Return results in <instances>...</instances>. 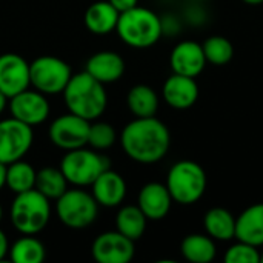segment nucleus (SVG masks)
I'll list each match as a JSON object with an SVG mask.
<instances>
[{
  "label": "nucleus",
  "mask_w": 263,
  "mask_h": 263,
  "mask_svg": "<svg viewBox=\"0 0 263 263\" xmlns=\"http://www.w3.org/2000/svg\"><path fill=\"white\" fill-rule=\"evenodd\" d=\"M126 103L136 117H153L159 109V97L148 85H136L129 89Z\"/></svg>",
  "instance_id": "nucleus-23"
},
{
  "label": "nucleus",
  "mask_w": 263,
  "mask_h": 263,
  "mask_svg": "<svg viewBox=\"0 0 263 263\" xmlns=\"http://www.w3.org/2000/svg\"><path fill=\"white\" fill-rule=\"evenodd\" d=\"M173 205V197L166 185L159 182H149L142 186L137 199V206L146 216L148 220H162L168 216Z\"/></svg>",
  "instance_id": "nucleus-16"
},
{
  "label": "nucleus",
  "mask_w": 263,
  "mask_h": 263,
  "mask_svg": "<svg viewBox=\"0 0 263 263\" xmlns=\"http://www.w3.org/2000/svg\"><path fill=\"white\" fill-rule=\"evenodd\" d=\"M165 102L174 109H188L199 99V85L194 77L180 74L170 76L162 89Z\"/></svg>",
  "instance_id": "nucleus-15"
},
{
  "label": "nucleus",
  "mask_w": 263,
  "mask_h": 263,
  "mask_svg": "<svg viewBox=\"0 0 263 263\" xmlns=\"http://www.w3.org/2000/svg\"><path fill=\"white\" fill-rule=\"evenodd\" d=\"M6 166L8 165L0 162V191H2L3 186H6Z\"/></svg>",
  "instance_id": "nucleus-33"
},
{
  "label": "nucleus",
  "mask_w": 263,
  "mask_h": 263,
  "mask_svg": "<svg viewBox=\"0 0 263 263\" xmlns=\"http://www.w3.org/2000/svg\"><path fill=\"white\" fill-rule=\"evenodd\" d=\"M203 227L210 237L214 240L227 242L236 239V219L225 208H211L203 217Z\"/></svg>",
  "instance_id": "nucleus-21"
},
{
  "label": "nucleus",
  "mask_w": 263,
  "mask_h": 263,
  "mask_svg": "<svg viewBox=\"0 0 263 263\" xmlns=\"http://www.w3.org/2000/svg\"><path fill=\"white\" fill-rule=\"evenodd\" d=\"M9 253V243H8V237L6 234L0 230V260H3L6 257V254Z\"/></svg>",
  "instance_id": "nucleus-32"
},
{
  "label": "nucleus",
  "mask_w": 263,
  "mask_h": 263,
  "mask_svg": "<svg viewBox=\"0 0 263 263\" xmlns=\"http://www.w3.org/2000/svg\"><path fill=\"white\" fill-rule=\"evenodd\" d=\"M247 5H260L263 3V0H243Z\"/></svg>",
  "instance_id": "nucleus-35"
},
{
  "label": "nucleus",
  "mask_w": 263,
  "mask_h": 263,
  "mask_svg": "<svg viewBox=\"0 0 263 263\" xmlns=\"http://www.w3.org/2000/svg\"><path fill=\"white\" fill-rule=\"evenodd\" d=\"M89 120L76 116L72 112L63 114L57 117L49 126V139L51 142L65 151L83 148L88 145L89 136Z\"/></svg>",
  "instance_id": "nucleus-10"
},
{
  "label": "nucleus",
  "mask_w": 263,
  "mask_h": 263,
  "mask_svg": "<svg viewBox=\"0 0 263 263\" xmlns=\"http://www.w3.org/2000/svg\"><path fill=\"white\" fill-rule=\"evenodd\" d=\"M236 239L254 247H263V203L248 206L236 219Z\"/></svg>",
  "instance_id": "nucleus-19"
},
{
  "label": "nucleus",
  "mask_w": 263,
  "mask_h": 263,
  "mask_svg": "<svg viewBox=\"0 0 263 263\" xmlns=\"http://www.w3.org/2000/svg\"><path fill=\"white\" fill-rule=\"evenodd\" d=\"M9 105V97L8 96H5L2 91H0V114L5 111V108Z\"/></svg>",
  "instance_id": "nucleus-34"
},
{
  "label": "nucleus",
  "mask_w": 263,
  "mask_h": 263,
  "mask_svg": "<svg viewBox=\"0 0 263 263\" xmlns=\"http://www.w3.org/2000/svg\"><path fill=\"white\" fill-rule=\"evenodd\" d=\"M92 188V197L100 206L105 208H114L119 206L125 197H126V182L125 179L112 171V170H105L91 185Z\"/></svg>",
  "instance_id": "nucleus-17"
},
{
  "label": "nucleus",
  "mask_w": 263,
  "mask_h": 263,
  "mask_svg": "<svg viewBox=\"0 0 263 263\" xmlns=\"http://www.w3.org/2000/svg\"><path fill=\"white\" fill-rule=\"evenodd\" d=\"M71 76L69 65L54 55H40L29 63V82L45 96L62 94Z\"/></svg>",
  "instance_id": "nucleus-8"
},
{
  "label": "nucleus",
  "mask_w": 263,
  "mask_h": 263,
  "mask_svg": "<svg viewBox=\"0 0 263 263\" xmlns=\"http://www.w3.org/2000/svg\"><path fill=\"white\" fill-rule=\"evenodd\" d=\"M11 222L20 234L35 236L45 230L51 217L49 199L35 188L15 194L11 205Z\"/></svg>",
  "instance_id": "nucleus-4"
},
{
  "label": "nucleus",
  "mask_w": 263,
  "mask_h": 263,
  "mask_svg": "<svg viewBox=\"0 0 263 263\" xmlns=\"http://www.w3.org/2000/svg\"><path fill=\"white\" fill-rule=\"evenodd\" d=\"M99 203L92 194L79 190H66L55 200V214L59 220L71 230L88 228L97 217Z\"/></svg>",
  "instance_id": "nucleus-7"
},
{
  "label": "nucleus",
  "mask_w": 263,
  "mask_h": 263,
  "mask_svg": "<svg viewBox=\"0 0 263 263\" xmlns=\"http://www.w3.org/2000/svg\"><path fill=\"white\" fill-rule=\"evenodd\" d=\"M109 168V160L102 154L83 148L66 151L60 162V171L66 177L68 183L74 186H91L92 182Z\"/></svg>",
  "instance_id": "nucleus-6"
},
{
  "label": "nucleus",
  "mask_w": 263,
  "mask_h": 263,
  "mask_svg": "<svg viewBox=\"0 0 263 263\" xmlns=\"http://www.w3.org/2000/svg\"><path fill=\"white\" fill-rule=\"evenodd\" d=\"M119 15L120 12L108 0H102V2H96L89 5V8L85 12L83 20H85L86 28L92 34L105 35V34L116 31Z\"/></svg>",
  "instance_id": "nucleus-20"
},
{
  "label": "nucleus",
  "mask_w": 263,
  "mask_h": 263,
  "mask_svg": "<svg viewBox=\"0 0 263 263\" xmlns=\"http://www.w3.org/2000/svg\"><path fill=\"white\" fill-rule=\"evenodd\" d=\"M165 185L173 202L193 205L199 202L206 191V173L197 162L180 160L170 168Z\"/></svg>",
  "instance_id": "nucleus-5"
},
{
  "label": "nucleus",
  "mask_w": 263,
  "mask_h": 263,
  "mask_svg": "<svg viewBox=\"0 0 263 263\" xmlns=\"http://www.w3.org/2000/svg\"><path fill=\"white\" fill-rule=\"evenodd\" d=\"M116 31L128 46L145 49L160 40L163 23L154 11L137 5L129 11L120 12Z\"/></svg>",
  "instance_id": "nucleus-3"
},
{
  "label": "nucleus",
  "mask_w": 263,
  "mask_h": 263,
  "mask_svg": "<svg viewBox=\"0 0 263 263\" xmlns=\"http://www.w3.org/2000/svg\"><path fill=\"white\" fill-rule=\"evenodd\" d=\"M29 82V63L15 52H6L0 55V91L9 99L15 94L28 89Z\"/></svg>",
  "instance_id": "nucleus-13"
},
{
  "label": "nucleus",
  "mask_w": 263,
  "mask_h": 263,
  "mask_svg": "<svg viewBox=\"0 0 263 263\" xmlns=\"http://www.w3.org/2000/svg\"><path fill=\"white\" fill-rule=\"evenodd\" d=\"M120 145L125 154L134 162L156 163L166 156L171 145V134L168 126L154 116L136 117L123 128Z\"/></svg>",
  "instance_id": "nucleus-1"
},
{
  "label": "nucleus",
  "mask_w": 263,
  "mask_h": 263,
  "mask_svg": "<svg viewBox=\"0 0 263 263\" xmlns=\"http://www.w3.org/2000/svg\"><path fill=\"white\" fill-rule=\"evenodd\" d=\"M35 170L28 163L20 160H15L6 166V186L14 193L20 194L29 190L35 188Z\"/></svg>",
  "instance_id": "nucleus-25"
},
{
  "label": "nucleus",
  "mask_w": 263,
  "mask_h": 263,
  "mask_svg": "<svg viewBox=\"0 0 263 263\" xmlns=\"http://www.w3.org/2000/svg\"><path fill=\"white\" fill-rule=\"evenodd\" d=\"M62 94L69 112L89 122L100 117L106 109L108 96L105 85L96 80L86 71L72 74Z\"/></svg>",
  "instance_id": "nucleus-2"
},
{
  "label": "nucleus",
  "mask_w": 263,
  "mask_h": 263,
  "mask_svg": "<svg viewBox=\"0 0 263 263\" xmlns=\"http://www.w3.org/2000/svg\"><path fill=\"white\" fill-rule=\"evenodd\" d=\"M223 260L227 263H260V251L257 247L239 240L227 250Z\"/></svg>",
  "instance_id": "nucleus-30"
},
{
  "label": "nucleus",
  "mask_w": 263,
  "mask_h": 263,
  "mask_svg": "<svg viewBox=\"0 0 263 263\" xmlns=\"http://www.w3.org/2000/svg\"><path fill=\"white\" fill-rule=\"evenodd\" d=\"M8 254L14 263H42L46 257L43 243L34 236L26 234L12 243Z\"/></svg>",
  "instance_id": "nucleus-26"
},
{
  "label": "nucleus",
  "mask_w": 263,
  "mask_h": 263,
  "mask_svg": "<svg viewBox=\"0 0 263 263\" xmlns=\"http://www.w3.org/2000/svg\"><path fill=\"white\" fill-rule=\"evenodd\" d=\"M91 254L97 263H128L136 254L134 240L117 230L106 231L94 239Z\"/></svg>",
  "instance_id": "nucleus-11"
},
{
  "label": "nucleus",
  "mask_w": 263,
  "mask_h": 263,
  "mask_svg": "<svg viewBox=\"0 0 263 263\" xmlns=\"http://www.w3.org/2000/svg\"><path fill=\"white\" fill-rule=\"evenodd\" d=\"M34 140L32 126L9 117L0 120V162L9 165L31 149Z\"/></svg>",
  "instance_id": "nucleus-9"
},
{
  "label": "nucleus",
  "mask_w": 263,
  "mask_h": 263,
  "mask_svg": "<svg viewBox=\"0 0 263 263\" xmlns=\"http://www.w3.org/2000/svg\"><path fill=\"white\" fill-rule=\"evenodd\" d=\"M146 216L137 205H128L119 210L116 216V228L131 240H139L146 230Z\"/></svg>",
  "instance_id": "nucleus-24"
},
{
  "label": "nucleus",
  "mask_w": 263,
  "mask_h": 263,
  "mask_svg": "<svg viewBox=\"0 0 263 263\" xmlns=\"http://www.w3.org/2000/svg\"><path fill=\"white\" fill-rule=\"evenodd\" d=\"M194 2H203V0H194Z\"/></svg>",
  "instance_id": "nucleus-38"
},
{
  "label": "nucleus",
  "mask_w": 263,
  "mask_h": 263,
  "mask_svg": "<svg viewBox=\"0 0 263 263\" xmlns=\"http://www.w3.org/2000/svg\"><path fill=\"white\" fill-rule=\"evenodd\" d=\"M35 190L46 199L57 200L68 190V180L60 168H42L35 177Z\"/></svg>",
  "instance_id": "nucleus-27"
},
{
  "label": "nucleus",
  "mask_w": 263,
  "mask_h": 263,
  "mask_svg": "<svg viewBox=\"0 0 263 263\" xmlns=\"http://www.w3.org/2000/svg\"><path fill=\"white\" fill-rule=\"evenodd\" d=\"M206 57L200 43L194 40H183L177 43L170 55V65L174 74L197 77L206 66Z\"/></svg>",
  "instance_id": "nucleus-14"
},
{
  "label": "nucleus",
  "mask_w": 263,
  "mask_h": 263,
  "mask_svg": "<svg viewBox=\"0 0 263 263\" xmlns=\"http://www.w3.org/2000/svg\"><path fill=\"white\" fill-rule=\"evenodd\" d=\"M2 219H3V208H2V205H0V222H2Z\"/></svg>",
  "instance_id": "nucleus-36"
},
{
  "label": "nucleus",
  "mask_w": 263,
  "mask_h": 263,
  "mask_svg": "<svg viewBox=\"0 0 263 263\" xmlns=\"http://www.w3.org/2000/svg\"><path fill=\"white\" fill-rule=\"evenodd\" d=\"M202 48H203L206 62L213 63V65H217V66L227 65L228 62H231V59L234 55L233 43L223 35H211V37H208L203 42Z\"/></svg>",
  "instance_id": "nucleus-28"
},
{
  "label": "nucleus",
  "mask_w": 263,
  "mask_h": 263,
  "mask_svg": "<svg viewBox=\"0 0 263 263\" xmlns=\"http://www.w3.org/2000/svg\"><path fill=\"white\" fill-rule=\"evenodd\" d=\"M180 251L188 262L210 263L216 257L217 247L208 234H190L182 240Z\"/></svg>",
  "instance_id": "nucleus-22"
},
{
  "label": "nucleus",
  "mask_w": 263,
  "mask_h": 263,
  "mask_svg": "<svg viewBox=\"0 0 263 263\" xmlns=\"http://www.w3.org/2000/svg\"><path fill=\"white\" fill-rule=\"evenodd\" d=\"M260 262L263 263V253H260Z\"/></svg>",
  "instance_id": "nucleus-37"
},
{
  "label": "nucleus",
  "mask_w": 263,
  "mask_h": 263,
  "mask_svg": "<svg viewBox=\"0 0 263 263\" xmlns=\"http://www.w3.org/2000/svg\"><path fill=\"white\" fill-rule=\"evenodd\" d=\"M117 140V134L112 125L106 122H97L91 123L89 126V136H88V145H91L94 149H108L111 148Z\"/></svg>",
  "instance_id": "nucleus-29"
},
{
  "label": "nucleus",
  "mask_w": 263,
  "mask_h": 263,
  "mask_svg": "<svg viewBox=\"0 0 263 263\" xmlns=\"http://www.w3.org/2000/svg\"><path fill=\"white\" fill-rule=\"evenodd\" d=\"M9 111L11 117L29 126H37L48 119L49 103L40 91L25 89L9 99Z\"/></svg>",
  "instance_id": "nucleus-12"
},
{
  "label": "nucleus",
  "mask_w": 263,
  "mask_h": 263,
  "mask_svg": "<svg viewBox=\"0 0 263 263\" xmlns=\"http://www.w3.org/2000/svg\"><path fill=\"white\" fill-rule=\"evenodd\" d=\"M125 60L114 51H100L92 54L85 66V71L100 83H114L125 74Z\"/></svg>",
  "instance_id": "nucleus-18"
},
{
  "label": "nucleus",
  "mask_w": 263,
  "mask_h": 263,
  "mask_svg": "<svg viewBox=\"0 0 263 263\" xmlns=\"http://www.w3.org/2000/svg\"><path fill=\"white\" fill-rule=\"evenodd\" d=\"M119 12H125L133 9L134 6H137L139 0H108Z\"/></svg>",
  "instance_id": "nucleus-31"
}]
</instances>
